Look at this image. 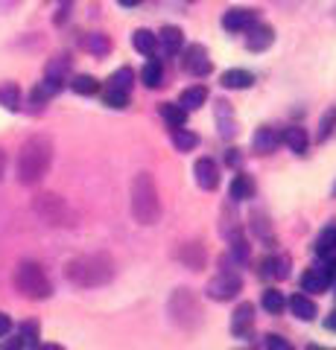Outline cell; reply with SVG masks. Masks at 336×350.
<instances>
[{
	"label": "cell",
	"instance_id": "6da1fadb",
	"mask_svg": "<svg viewBox=\"0 0 336 350\" xmlns=\"http://www.w3.org/2000/svg\"><path fill=\"white\" fill-rule=\"evenodd\" d=\"M50 163H53V140L47 135L27 137L18 149V167H15L18 181L24 187H32V184H38L50 172Z\"/></svg>",
	"mask_w": 336,
	"mask_h": 350
},
{
	"label": "cell",
	"instance_id": "7a4b0ae2",
	"mask_svg": "<svg viewBox=\"0 0 336 350\" xmlns=\"http://www.w3.org/2000/svg\"><path fill=\"white\" fill-rule=\"evenodd\" d=\"M64 275L77 289H100L114 280V260L108 254H82L68 262Z\"/></svg>",
	"mask_w": 336,
	"mask_h": 350
},
{
	"label": "cell",
	"instance_id": "3957f363",
	"mask_svg": "<svg viewBox=\"0 0 336 350\" xmlns=\"http://www.w3.org/2000/svg\"><path fill=\"white\" fill-rule=\"evenodd\" d=\"M129 207H132L135 222L140 225H155L161 219V199H158V187L149 172H138L129 190Z\"/></svg>",
	"mask_w": 336,
	"mask_h": 350
},
{
	"label": "cell",
	"instance_id": "277c9868",
	"mask_svg": "<svg viewBox=\"0 0 336 350\" xmlns=\"http://www.w3.org/2000/svg\"><path fill=\"white\" fill-rule=\"evenodd\" d=\"M15 289L29 301H47L53 295V280L47 278V271L38 262L24 260L15 269Z\"/></svg>",
	"mask_w": 336,
	"mask_h": 350
},
{
	"label": "cell",
	"instance_id": "5b68a950",
	"mask_svg": "<svg viewBox=\"0 0 336 350\" xmlns=\"http://www.w3.org/2000/svg\"><path fill=\"white\" fill-rule=\"evenodd\" d=\"M170 319L172 324L184 327V330H196V327L202 324V310H199V301L196 295H193L190 289H176L170 295Z\"/></svg>",
	"mask_w": 336,
	"mask_h": 350
},
{
	"label": "cell",
	"instance_id": "8992f818",
	"mask_svg": "<svg viewBox=\"0 0 336 350\" xmlns=\"http://www.w3.org/2000/svg\"><path fill=\"white\" fill-rule=\"evenodd\" d=\"M32 207H36V213L44 219L47 225H73V211L64 204V199H59V196H53V193L38 196Z\"/></svg>",
	"mask_w": 336,
	"mask_h": 350
},
{
	"label": "cell",
	"instance_id": "52a82bcc",
	"mask_svg": "<svg viewBox=\"0 0 336 350\" xmlns=\"http://www.w3.org/2000/svg\"><path fill=\"white\" fill-rule=\"evenodd\" d=\"M240 292H243L240 275H237L234 269H225V266H222L220 275H216L208 286H205V295H208L211 301H234Z\"/></svg>",
	"mask_w": 336,
	"mask_h": 350
},
{
	"label": "cell",
	"instance_id": "ba28073f",
	"mask_svg": "<svg viewBox=\"0 0 336 350\" xmlns=\"http://www.w3.org/2000/svg\"><path fill=\"white\" fill-rule=\"evenodd\" d=\"M193 175H196V184L202 190H216L220 187V167L211 161V158H199L196 163H193Z\"/></svg>",
	"mask_w": 336,
	"mask_h": 350
},
{
	"label": "cell",
	"instance_id": "9c48e42d",
	"mask_svg": "<svg viewBox=\"0 0 336 350\" xmlns=\"http://www.w3.org/2000/svg\"><path fill=\"white\" fill-rule=\"evenodd\" d=\"M255 327V306L252 304H240L231 315V336L234 338H248Z\"/></svg>",
	"mask_w": 336,
	"mask_h": 350
},
{
	"label": "cell",
	"instance_id": "30bf717a",
	"mask_svg": "<svg viewBox=\"0 0 336 350\" xmlns=\"http://www.w3.org/2000/svg\"><path fill=\"white\" fill-rule=\"evenodd\" d=\"M184 68L193 76H208L211 73V59H208V50L202 44H193L188 47V56H184Z\"/></svg>",
	"mask_w": 336,
	"mask_h": 350
},
{
	"label": "cell",
	"instance_id": "8fae6325",
	"mask_svg": "<svg viewBox=\"0 0 336 350\" xmlns=\"http://www.w3.org/2000/svg\"><path fill=\"white\" fill-rule=\"evenodd\" d=\"M255 24V9H243V6H234L222 15V27L229 32H246L248 27Z\"/></svg>",
	"mask_w": 336,
	"mask_h": 350
},
{
	"label": "cell",
	"instance_id": "7c38bea8",
	"mask_svg": "<svg viewBox=\"0 0 336 350\" xmlns=\"http://www.w3.org/2000/svg\"><path fill=\"white\" fill-rule=\"evenodd\" d=\"M275 41V29L266 27V24H252L248 27V38H246V47L255 50V53H263L266 47H272Z\"/></svg>",
	"mask_w": 336,
	"mask_h": 350
},
{
	"label": "cell",
	"instance_id": "4fadbf2b",
	"mask_svg": "<svg viewBox=\"0 0 336 350\" xmlns=\"http://www.w3.org/2000/svg\"><path fill=\"white\" fill-rule=\"evenodd\" d=\"M331 275L324 271V266H310L305 275H301V289L305 292H328V286H331Z\"/></svg>",
	"mask_w": 336,
	"mask_h": 350
},
{
	"label": "cell",
	"instance_id": "5bb4252c",
	"mask_svg": "<svg viewBox=\"0 0 336 350\" xmlns=\"http://www.w3.org/2000/svg\"><path fill=\"white\" fill-rule=\"evenodd\" d=\"M289 312L296 315L298 321H313L319 315V306H316V301L313 298H307V295H292L289 298Z\"/></svg>",
	"mask_w": 336,
	"mask_h": 350
},
{
	"label": "cell",
	"instance_id": "9a60e30c",
	"mask_svg": "<svg viewBox=\"0 0 336 350\" xmlns=\"http://www.w3.org/2000/svg\"><path fill=\"white\" fill-rule=\"evenodd\" d=\"M278 146H281V135L272 126H260L255 131V152L257 155H269V152H275Z\"/></svg>",
	"mask_w": 336,
	"mask_h": 350
},
{
	"label": "cell",
	"instance_id": "2e32d148",
	"mask_svg": "<svg viewBox=\"0 0 336 350\" xmlns=\"http://www.w3.org/2000/svg\"><path fill=\"white\" fill-rule=\"evenodd\" d=\"M281 144H284L289 152H296V155H307L310 140H307V131L301 126H289L284 135H281Z\"/></svg>",
	"mask_w": 336,
	"mask_h": 350
},
{
	"label": "cell",
	"instance_id": "e0dca14e",
	"mask_svg": "<svg viewBox=\"0 0 336 350\" xmlns=\"http://www.w3.org/2000/svg\"><path fill=\"white\" fill-rule=\"evenodd\" d=\"M158 47L167 53V56H176V53L184 47V32L179 27H161L158 32Z\"/></svg>",
	"mask_w": 336,
	"mask_h": 350
},
{
	"label": "cell",
	"instance_id": "ac0fdd59",
	"mask_svg": "<svg viewBox=\"0 0 336 350\" xmlns=\"http://www.w3.org/2000/svg\"><path fill=\"white\" fill-rule=\"evenodd\" d=\"M216 126H220V135L222 137H231V135H237V120H234V111H231V103H225V100H220L216 103Z\"/></svg>",
	"mask_w": 336,
	"mask_h": 350
},
{
	"label": "cell",
	"instance_id": "d6986e66",
	"mask_svg": "<svg viewBox=\"0 0 336 350\" xmlns=\"http://www.w3.org/2000/svg\"><path fill=\"white\" fill-rule=\"evenodd\" d=\"M205 103H208V88L205 85H190L179 100V105L184 108V111H196V108H202Z\"/></svg>",
	"mask_w": 336,
	"mask_h": 350
},
{
	"label": "cell",
	"instance_id": "ffe728a7",
	"mask_svg": "<svg viewBox=\"0 0 336 350\" xmlns=\"http://www.w3.org/2000/svg\"><path fill=\"white\" fill-rule=\"evenodd\" d=\"M255 76L243 70V68H234V70H225L222 73V88H229V91H243V88H252Z\"/></svg>",
	"mask_w": 336,
	"mask_h": 350
},
{
	"label": "cell",
	"instance_id": "44dd1931",
	"mask_svg": "<svg viewBox=\"0 0 336 350\" xmlns=\"http://www.w3.org/2000/svg\"><path fill=\"white\" fill-rule=\"evenodd\" d=\"M313 254H319V257H333L336 254V225L324 228V231L316 237V243H313Z\"/></svg>",
	"mask_w": 336,
	"mask_h": 350
},
{
	"label": "cell",
	"instance_id": "7402d4cb",
	"mask_svg": "<svg viewBox=\"0 0 336 350\" xmlns=\"http://www.w3.org/2000/svg\"><path fill=\"white\" fill-rule=\"evenodd\" d=\"M132 47L140 53V56H153L155 47H158V36L149 29H135L132 32Z\"/></svg>",
	"mask_w": 336,
	"mask_h": 350
},
{
	"label": "cell",
	"instance_id": "603a6c76",
	"mask_svg": "<svg viewBox=\"0 0 336 350\" xmlns=\"http://www.w3.org/2000/svg\"><path fill=\"white\" fill-rule=\"evenodd\" d=\"M255 196V181H252V175H234V181H231V199L234 202H246V199H252Z\"/></svg>",
	"mask_w": 336,
	"mask_h": 350
},
{
	"label": "cell",
	"instance_id": "cb8c5ba5",
	"mask_svg": "<svg viewBox=\"0 0 336 350\" xmlns=\"http://www.w3.org/2000/svg\"><path fill=\"white\" fill-rule=\"evenodd\" d=\"M140 79H144L146 88H161V82H164V64L158 59H149L144 64V70H140Z\"/></svg>",
	"mask_w": 336,
	"mask_h": 350
},
{
	"label": "cell",
	"instance_id": "d4e9b609",
	"mask_svg": "<svg viewBox=\"0 0 336 350\" xmlns=\"http://www.w3.org/2000/svg\"><path fill=\"white\" fill-rule=\"evenodd\" d=\"M263 275L266 278H272V280H284L289 278V260L284 254H278V257H269L263 262Z\"/></svg>",
	"mask_w": 336,
	"mask_h": 350
},
{
	"label": "cell",
	"instance_id": "484cf974",
	"mask_svg": "<svg viewBox=\"0 0 336 350\" xmlns=\"http://www.w3.org/2000/svg\"><path fill=\"white\" fill-rule=\"evenodd\" d=\"M161 117L167 120L170 129H184V123H188V111H184L181 105H176V103H164V105H161Z\"/></svg>",
	"mask_w": 336,
	"mask_h": 350
},
{
	"label": "cell",
	"instance_id": "4316f807",
	"mask_svg": "<svg viewBox=\"0 0 336 350\" xmlns=\"http://www.w3.org/2000/svg\"><path fill=\"white\" fill-rule=\"evenodd\" d=\"M0 105H3L6 111H18V108H21V88L15 82H3V85H0Z\"/></svg>",
	"mask_w": 336,
	"mask_h": 350
},
{
	"label": "cell",
	"instance_id": "83f0119b",
	"mask_svg": "<svg viewBox=\"0 0 336 350\" xmlns=\"http://www.w3.org/2000/svg\"><path fill=\"white\" fill-rule=\"evenodd\" d=\"M260 304H263V310L269 315H281L287 310V301H284V292H278V289H266L263 292V298H260Z\"/></svg>",
	"mask_w": 336,
	"mask_h": 350
},
{
	"label": "cell",
	"instance_id": "f1b7e54d",
	"mask_svg": "<svg viewBox=\"0 0 336 350\" xmlns=\"http://www.w3.org/2000/svg\"><path fill=\"white\" fill-rule=\"evenodd\" d=\"M82 47L94 53V56H105V53L112 50V41H108V36H103V32H91V36H85Z\"/></svg>",
	"mask_w": 336,
	"mask_h": 350
},
{
	"label": "cell",
	"instance_id": "f546056e",
	"mask_svg": "<svg viewBox=\"0 0 336 350\" xmlns=\"http://www.w3.org/2000/svg\"><path fill=\"white\" fill-rule=\"evenodd\" d=\"M170 140H172V146H176L179 152H193V149H196V144H199L196 135H190L188 129H172Z\"/></svg>",
	"mask_w": 336,
	"mask_h": 350
},
{
	"label": "cell",
	"instance_id": "4dcf8cb0",
	"mask_svg": "<svg viewBox=\"0 0 336 350\" xmlns=\"http://www.w3.org/2000/svg\"><path fill=\"white\" fill-rule=\"evenodd\" d=\"M70 88L77 91L79 96H91V94H96L100 91V82L94 79V76H88V73H82V76H73V82H70Z\"/></svg>",
	"mask_w": 336,
	"mask_h": 350
},
{
	"label": "cell",
	"instance_id": "1f68e13d",
	"mask_svg": "<svg viewBox=\"0 0 336 350\" xmlns=\"http://www.w3.org/2000/svg\"><path fill=\"white\" fill-rule=\"evenodd\" d=\"M132 82H135V73L132 68H120L112 73V79H108V88H117V91H132Z\"/></svg>",
	"mask_w": 336,
	"mask_h": 350
},
{
	"label": "cell",
	"instance_id": "d6a6232c",
	"mask_svg": "<svg viewBox=\"0 0 336 350\" xmlns=\"http://www.w3.org/2000/svg\"><path fill=\"white\" fill-rule=\"evenodd\" d=\"M231 260L240 262V266H246V262H248V243H246V237L240 231L231 237Z\"/></svg>",
	"mask_w": 336,
	"mask_h": 350
},
{
	"label": "cell",
	"instance_id": "836d02e7",
	"mask_svg": "<svg viewBox=\"0 0 336 350\" xmlns=\"http://www.w3.org/2000/svg\"><path fill=\"white\" fill-rule=\"evenodd\" d=\"M70 70V62L68 56H56L50 64H47V79H56V82H64V76Z\"/></svg>",
	"mask_w": 336,
	"mask_h": 350
},
{
	"label": "cell",
	"instance_id": "e575fe53",
	"mask_svg": "<svg viewBox=\"0 0 336 350\" xmlns=\"http://www.w3.org/2000/svg\"><path fill=\"white\" fill-rule=\"evenodd\" d=\"M21 345H24V350H36L38 347V324L36 321H24L21 324Z\"/></svg>",
	"mask_w": 336,
	"mask_h": 350
},
{
	"label": "cell",
	"instance_id": "d590c367",
	"mask_svg": "<svg viewBox=\"0 0 336 350\" xmlns=\"http://www.w3.org/2000/svg\"><path fill=\"white\" fill-rule=\"evenodd\" d=\"M179 257H181L184 262H188L190 269H199L202 262H205V248H199V245H188V248H184Z\"/></svg>",
	"mask_w": 336,
	"mask_h": 350
},
{
	"label": "cell",
	"instance_id": "8d00e7d4",
	"mask_svg": "<svg viewBox=\"0 0 336 350\" xmlns=\"http://www.w3.org/2000/svg\"><path fill=\"white\" fill-rule=\"evenodd\" d=\"M103 100L108 108H126L129 105V94L126 91H117V88H105Z\"/></svg>",
	"mask_w": 336,
	"mask_h": 350
},
{
	"label": "cell",
	"instance_id": "74e56055",
	"mask_svg": "<svg viewBox=\"0 0 336 350\" xmlns=\"http://www.w3.org/2000/svg\"><path fill=\"white\" fill-rule=\"evenodd\" d=\"M333 129H336V105L322 117V123H319V140H328L333 135Z\"/></svg>",
	"mask_w": 336,
	"mask_h": 350
},
{
	"label": "cell",
	"instance_id": "f35d334b",
	"mask_svg": "<svg viewBox=\"0 0 336 350\" xmlns=\"http://www.w3.org/2000/svg\"><path fill=\"white\" fill-rule=\"evenodd\" d=\"M266 350H292V345L281 336H266Z\"/></svg>",
	"mask_w": 336,
	"mask_h": 350
},
{
	"label": "cell",
	"instance_id": "ab89813d",
	"mask_svg": "<svg viewBox=\"0 0 336 350\" xmlns=\"http://www.w3.org/2000/svg\"><path fill=\"white\" fill-rule=\"evenodd\" d=\"M9 330H12V319L6 312H0V336H9Z\"/></svg>",
	"mask_w": 336,
	"mask_h": 350
},
{
	"label": "cell",
	"instance_id": "60d3db41",
	"mask_svg": "<svg viewBox=\"0 0 336 350\" xmlns=\"http://www.w3.org/2000/svg\"><path fill=\"white\" fill-rule=\"evenodd\" d=\"M0 350H24V345H21V338H6V342L0 345Z\"/></svg>",
	"mask_w": 336,
	"mask_h": 350
},
{
	"label": "cell",
	"instance_id": "b9f144b4",
	"mask_svg": "<svg viewBox=\"0 0 336 350\" xmlns=\"http://www.w3.org/2000/svg\"><path fill=\"white\" fill-rule=\"evenodd\" d=\"M6 163H9V161H6V152L0 149V181H3V175H6Z\"/></svg>",
	"mask_w": 336,
	"mask_h": 350
},
{
	"label": "cell",
	"instance_id": "7bdbcfd3",
	"mask_svg": "<svg viewBox=\"0 0 336 350\" xmlns=\"http://www.w3.org/2000/svg\"><path fill=\"white\" fill-rule=\"evenodd\" d=\"M324 327H328V330H333V333H336V312H331L328 319H324Z\"/></svg>",
	"mask_w": 336,
	"mask_h": 350
},
{
	"label": "cell",
	"instance_id": "ee69618b",
	"mask_svg": "<svg viewBox=\"0 0 336 350\" xmlns=\"http://www.w3.org/2000/svg\"><path fill=\"white\" fill-rule=\"evenodd\" d=\"M36 350H62V347L59 345H38Z\"/></svg>",
	"mask_w": 336,
	"mask_h": 350
},
{
	"label": "cell",
	"instance_id": "f6af8a7d",
	"mask_svg": "<svg viewBox=\"0 0 336 350\" xmlns=\"http://www.w3.org/2000/svg\"><path fill=\"white\" fill-rule=\"evenodd\" d=\"M117 3H120V6H138L140 0H117Z\"/></svg>",
	"mask_w": 336,
	"mask_h": 350
},
{
	"label": "cell",
	"instance_id": "bcb514c9",
	"mask_svg": "<svg viewBox=\"0 0 336 350\" xmlns=\"http://www.w3.org/2000/svg\"><path fill=\"white\" fill-rule=\"evenodd\" d=\"M307 350H328V347H319V345H310Z\"/></svg>",
	"mask_w": 336,
	"mask_h": 350
},
{
	"label": "cell",
	"instance_id": "7dc6e473",
	"mask_svg": "<svg viewBox=\"0 0 336 350\" xmlns=\"http://www.w3.org/2000/svg\"><path fill=\"white\" fill-rule=\"evenodd\" d=\"M190 3H196V0H190Z\"/></svg>",
	"mask_w": 336,
	"mask_h": 350
},
{
	"label": "cell",
	"instance_id": "c3c4849f",
	"mask_svg": "<svg viewBox=\"0 0 336 350\" xmlns=\"http://www.w3.org/2000/svg\"><path fill=\"white\" fill-rule=\"evenodd\" d=\"M333 295H336V292H333Z\"/></svg>",
	"mask_w": 336,
	"mask_h": 350
}]
</instances>
